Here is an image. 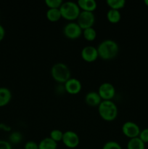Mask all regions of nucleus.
Wrapping results in <instances>:
<instances>
[{"instance_id":"nucleus-1","label":"nucleus","mask_w":148,"mask_h":149,"mask_svg":"<svg viewBox=\"0 0 148 149\" xmlns=\"http://www.w3.org/2000/svg\"><path fill=\"white\" fill-rule=\"evenodd\" d=\"M99 58L104 61H110L115 58L119 52V46L113 39H105L97 47Z\"/></svg>"},{"instance_id":"nucleus-2","label":"nucleus","mask_w":148,"mask_h":149,"mask_svg":"<svg viewBox=\"0 0 148 149\" xmlns=\"http://www.w3.org/2000/svg\"><path fill=\"white\" fill-rule=\"evenodd\" d=\"M97 108L99 115L103 120L112 122L117 118L118 109L113 100H102Z\"/></svg>"},{"instance_id":"nucleus-3","label":"nucleus","mask_w":148,"mask_h":149,"mask_svg":"<svg viewBox=\"0 0 148 149\" xmlns=\"http://www.w3.org/2000/svg\"><path fill=\"white\" fill-rule=\"evenodd\" d=\"M51 76L56 82L64 84L71 79V73L69 67L63 63H57L51 68Z\"/></svg>"},{"instance_id":"nucleus-4","label":"nucleus","mask_w":148,"mask_h":149,"mask_svg":"<svg viewBox=\"0 0 148 149\" xmlns=\"http://www.w3.org/2000/svg\"><path fill=\"white\" fill-rule=\"evenodd\" d=\"M59 10L62 18L71 22H73V20H77L81 11L77 2L71 1H63L61 7H59Z\"/></svg>"},{"instance_id":"nucleus-5","label":"nucleus","mask_w":148,"mask_h":149,"mask_svg":"<svg viewBox=\"0 0 148 149\" xmlns=\"http://www.w3.org/2000/svg\"><path fill=\"white\" fill-rule=\"evenodd\" d=\"M83 30L76 22H69L63 28V33L69 39H77L82 36Z\"/></svg>"},{"instance_id":"nucleus-6","label":"nucleus","mask_w":148,"mask_h":149,"mask_svg":"<svg viewBox=\"0 0 148 149\" xmlns=\"http://www.w3.org/2000/svg\"><path fill=\"white\" fill-rule=\"evenodd\" d=\"M76 23L79 25L82 30L93 27L95 23V15L94 13L86 11H81Z\"/></svg>"},{"instance_id":"nucleus-7","label":"nucleus","mask_w":148,"mask_h":149,"mask_svg":"<svg viewBox=\"0 0 148 149\" xmlns=\"http://www.w3.org/2000/svg\"><path fill=\"white\" fill-rule=\"evenodd\" d=\"M121 130L123 135L129 138V139L139 137L141 131L139 125L135 122H131V121H128V122H124L122 125Z\"/></svg>"},{"instance_id":"nucleus-8","label":"nucleus","mask_w":148,"mask_h":149,"mask_svg":"<svg viewBox=\"0 0 148 149\" xmlns=\"http://www.w3.org/2000/svg\"><path fill=\"white\" fill-rule=\"evenodd\" d=\"M97 93L102 100H113L115 95V88L111 83L104 82L100 84Z\"/></svg>"},{"instance_id":"nucleus-9","label":"nucleus","mask_w":148,"mask_h":149,"mask_svg":"<svg viewBox=\"0 0 148 149\" xmlns=\"http://www.w3.org/2000/svg\"><path fill=\"white\" fill-rule=\"evenodd\" d=\"M62 141L65 147L73 149L77 148L79 145L80 138L75 132L72 130H68L63 133Z\"/></svg>"},{"instance_id":"nucleus-10","label":"nucleus","mask_w":148,"mask_h":149,"mask_svg":"<svg viewBox=\"0 0 148 149\" xmlns=\"http://www.w3.org/2000/svg\"><path fill=\"white\" fill-rule=\"evenodd\" d=\"M81 55L82 59L87 63L94 62L99 58L97 48L91 45L84 47L81 50Z\"/></svg>"},{"instance_id":"nucleus-11","label":"nucleus","mask_w":148,"mask_h":149,"mask_svg":"<svg viewBox=\"0 0 148 149\" xmlns=\"http://www.w3.org/2000/svg\"><path fill=\"white\" fill-rule=\"evenodd\" d=\"M65 91L70 95H77L82 90V84L80 80L71 78L64 84Z\"/></svg>"},{"instance_id":"nucleus-12","label":"nucleus","mask_w":148,"mask_h":149,"mask_svg":"<svg viewBox=\"0 0 148 149\" xmlns=\"http://www.w3.org/2000/svg\"><path fill=\"white\" fill-rule=\"evenodd\" d=\"M86 103L91 107H98L102 101L99 93L95 91H91L86 93L84 97Z\"/></svg>"},{"instance_id":"nucleus-13","label":"nucleus","mask_w":148,"mask_h":149,"mask_svg":"<svg viewBox=\"0 0 148 149\" xmlns=\"http://www.w3.org/2000/svg\"><path fill=\"white\" fill-rule=\"evenodd\" d=\"M11 90L6 87H0V108L9 104L12 100Z\"/></svg>"},{"instance_id":"nucleus-14","label":"nucleus","mask_w":148,"mask_h":149,"mask_svg":"<svg viewBox=\"0 0 148 149\" xmlns=\"http://www.w3.org/2000/svg\"><path fill=\"white\" fill-rule=\"evenodd\" d=\"M77 4L81 11L93 13L97 7V4L94 0H78Z\"/></svg>"},{"instance_id":"nucleus-15","label":"nucleus","mask_w":148,"mask_h":149,"mask_svg":"<svg viewBox=\"0 0 148 149\" xmlns=\"http://www.w3.org/2000/svg\"><path fill=\"white\" fill-rule=\"evenodd\" d=\"M39 149H57V143L54 141L49 137L44 138L39 143Z\"/></svg>"},{"instance_id":"nucleus-16","label":"nucleus","mask_w":148,"mask_h":149,"mask_svg":"<svg viewBox=\"0 0 148 149\" xmlns=\"http://www.w3.org/2000/svg\"><path fill=\"white\" fill-rule=\"evenodd\" d=\"M106 17H107V20L110 23L115 24V23H118L120 20V19H121V14H120V12L119 10L110 9L107 11Z\"/></svg>"},{"instance_id":"nucleus-17","label":"nucleus","mask_w":148,"mask_h":149,"mask_svg":"<svg viewBox=\"0 0 148 149\" xmlns=\"http://www.w3.org/2000/svg\"><path fill=\"white\" fill-rule=\"evenodd\" d=\"M46 16L47 20L51 22H57L62 18L59 9H48Z\"/></svg>"},{"instance_id":"nucleus-18","label":"nucleus","mask_w":148,"mask_h":149,"mask_svg":"<svg viewBox=\"0 0 148 149\" xmlns=\"http://www.w3.org/2000/svg\"><path fill=\"white\" fill-rule=\"evenodd\" d=\"M127 149H145V143L139 137L129 139L127 143Z\"/></svg>"},{"instance_id":"nucleus-19","label":"nucleus","mask_w":148,"mask_h":149,"mask_svg":"<svg viewBox=\"0 0 148 149\" xmlns=\"http://www.w3.org/2000/svg\"><path fill=\"white\" fill-rule=\"evenodd\" d=\"M82 36L88 42H93L97 38V31L93 27L88 28L83 30Z\"/></svg>"},{"instance_id":"nucleus-20","label":"nucleus","mask_w":148,"mask_h":149,"mask_svg":"<svg viewBox=\"0 0 148 149\" xmlns=\"http://www.w3.org/2000/svg\"><path fill=\"white\" fill-rule=\"evenodd\" d=\"M106 3H107V5L110 7V9L116 10H120L126 5L125 0H107Z\"/></svg>"},{"instance_id":"nucleus-21","label":"nucleus","mask_w":148,"mask_h":149,"mask_svg":"<svg viewBox=\"0 0 148 149\" xmlns=\"http://www.w3.org/2000/svg\"><path fill=\"white\" fill-rule=\"evenodd\" d=\"M23 140V135L19 131L12 132L9 135V142L11 144H18Z\"/></svg>"},{"instance_id":"nucleus-22","label":"nucleus","mask_w":148,"mask_h":149,"mask_svg":"<svg viewBox=\"0 0 148 149\" xmlns=\"http://www.w3.org/2000/svg\"><path fill=\"white\" fill-rule=\"evenodd\" d=\"M63 133L64 132L62 131H61L60 130H52L50 132V133H49V138H52L56 143H58L59 141H62V137H63Z\"/></svg>"},{"instance_id":"nucleus-23","label":"nucleus","mask_w":148,"mask_h":149,"mask_svg":"<svg viewBox=\"0 0 148 149\" xmlns=\"http://www.w3.org/2000/svg\"><path fill=\"white\" fill-rule=\"evenodd\" d=\"M45 4L49 9H59L63 3L62 0H45Z\"/></svg>"},{"instance_id":"nucleus-24","label":"nucleus","mask_w":148,"mask_h":149,"mask_svg":"<svg viewBox=\"0 0 148 149\" xmlns=\"http://www.w3.org/2000/svg\"><path fill=\"white\" fill-rule=\"evenodd\" d=\"M102 149H123L121 146L116 141H107L103 145Z\"/></svg>"},{"instance_id":"nucleus-25","label":"nucleus","mask_w":148,"mask_h":149,"mask_svg":"<svg viewBox=\"0 0 148 149\" xmlns=\"http://www.w3.org/2000/svg\"><path fill=\"white\" fill-rule=\"evenodd\" d=\"M139 138H140L141 141L145 143H148V128H145L142 130L140 131Z\"/></svg>"},{"instance_id":"nucleus-26","label":"nucleus","mask_w":148,"mask_h":149,"mask_svg":"<svg viewBox=\"0 0 148 149\" xmlns=\"http://www.w3.org/2000/svg\"><path fill=\"white\" fill-rule=\"evenodd\" d=\"M23 149H39V144L35 141H29L26 143Z\"/></svg>"},{"instance_id":"nucleus-27","label":"nucleus","mask_w":148,"mask_h":149,"mask_svg":"<svg viewBox=\"0 0 148 149\" xmlns=\"http://www.w3.org/2000/svg\"><path fill=\"white\" fill-rule=\"evenodd\" d=\"M0 149H12V146L9 141L0 139Z\"/></svg>"},{"instance_id":"nucleus-28","label":"nucleus","mask_w":148,"mask_h":149,"mask_svg":"<svg viewBox=\"0 0 148 149\" xmlns=\"http://www.w3.org/2000/svg\"><path fill=\"white\" fill-rule=\"evenodd\" d=\"M0 130H2L4 132H10L12 130L11 127L7 125L5 123H0Z\"/></svg>"},{"instance_id":"nucleus-29","label":"nucleus","mask_w":148,"mask_h":149,"mask_svg":"<svg viewBox=\"0 0 148 149\" xmlns=\"http://www.w3.org/2000/svg\"><path fill=\"white\" fill-rule=\"evenodd\" d=\"M5 29H4V26L0 24V42L4 39V36H5Z\"/></svg>"},{"instance_id":"nucleus-30","label":"nucleus","mask_w":148,"mask_h":149,"mask_svg":"<svg viewBox=\"0 0 148 149\" xmlns=\"http://www.w3.org/2000/svg\"><path fill=\"white\" fill-rule=\"evenodd\" d=\"M144 3H145V4L147 7H148V0H145V1H144Z\"/></svg>"},{"instance_id":"nucleus-31","label":"nucleus","mask_w":148,"mask_h":149,"mask_svg":"<svg viewBox=\"0 0 148 149\" xmlns=\"http://www.w3.org/2000/svg\"><path fill=\"white\" fill-rule=\"evenodd\" d=\"M18 149H22V148H18Z\"/></svg>"},{"instance_id":"nucleus-32","label":"nucleus","mask_w":148,"mask_h":149,"mask_svg":"<svg viewBox=\"0 0 148 149\" xmlns=\"http://www.w3.org/2000/svg\"><path fill=\"white\" fill-rule=\"evenodd\" d=\"M147 64H148V61H147Z\"/></svg>"},{"instance_id":"nucleus-33","label":"nucleus","mask_w":148,"mask_h":149,"mask_svg":"<svg viewBox=\"0 0 148 149\" xmlns=\"http://www.w3.org/2000/svg\"><path fill=\"white\" fill-rule=\"evenodd\" d=\"M147 84H148V81H147Z\"/></svg>"}]
</instances>
